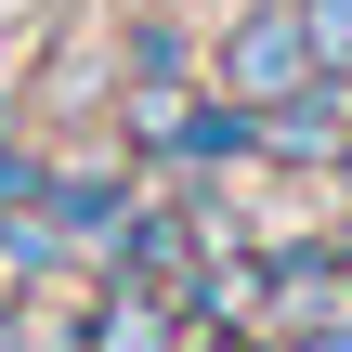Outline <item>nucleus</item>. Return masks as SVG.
<instances>
[{
	"label": "nucleus",
	"instance_id": "f257e3e1",
	"mask_svg": "<svg viewBox=\"0 0 352 352\" xmlns=\"http://www.w3.org/2000/svg\"><path fill=\"white\" fill-rule=\"evenodd\" d=\"M327 65H314V39H300V0H274V13H248L235 39H222V91L235 104H287V91H314Z\"/></svg>",
	"mask_w": 352,
	"mask_h": 352
},
{
	"label": "nucleus",
	"instance_id": "f03ea898",
	"mask_svg": "<svg viewBox=\"0 0 352 352\" xmlns=\"http://www.w3.org/2000/svg\"><path fill=\"white\" fill-rule=\"evenodd\" d=\"M340 314H352L340 248H274L261 261V327H340Z\"/></svg>",
	"mask_w": 352,
	"mask_h": 352
},
{
	"label": "nucleus",
	"instance_id": "7ed1b4c3",
	"mask_svg": "<svg viewBox=\"0 0 352 352\" xmlns=\"http://www.w3.org/2000/svg\"><path fill=\"white\" fill-rule=\"evenodd\" d=\"M91 352H170V300H157L144 274H118V300H104V327H91Z\"/></svg>",
	"mask_w": 352,
	"mask_h": 352
},
{
	"label": "nucleus",
	"instance_id": "20e7f679",
	"mask_svg": "<svg viewBox=\"0 0 352 352\" xmlns=\"http://www.w3.org/2000/svg\"><path fill=\"white\" fill-rule=\"evenodd\" d=\"M300 39H314L327 78H352V0H300Z\"/></svg>",
	"mask_w": 352,
	"mask_h": 352
},
{
	"label": "nucleus",
	"instance_id": "39448f33",
	"mask_svg": "<svg viewBox=\"0 0 352 352\" xmlns=\"http://www.w3.org/2000/svg\"><path fill=\"white\" fill-rule=\"evenodd\" d=\"M39 196H52V170H39L26 144H0V209H39Z\"/></svg>",
	"mask_w": 352,
	"mask_h": 352
},
{
	"label": "nucleus",
	"instance_id": "423d86ee",
	"mask_svg": "<svg viewBox=\"0 0 352 352\" xmlns=\"http://www.w3.org/2000/svg\"><path fill=\"white\" fill-rule=\"evenodd\" d=\"M287 352H352V314H340V327H300Z\"/></svg>",
	"mask_w": 352,
	"mask_h": 352
}]
</instances>
